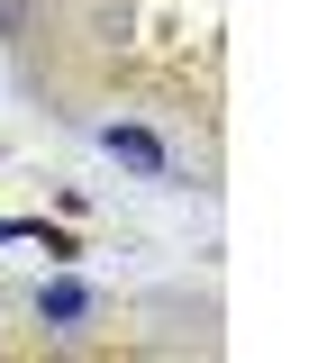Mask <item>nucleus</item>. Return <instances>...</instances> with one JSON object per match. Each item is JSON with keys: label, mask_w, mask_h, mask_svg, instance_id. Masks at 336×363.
<instances>
[{"label": "nucleus", "mask_w": 336, "mask_h": 363, "mask_svg": "<svg viewBox=\"0 0 336 363\" xmlns=\"http://www.w3.org/2000/svg\"><path fill=\"white\" fill-rule=\"evenodd\" d=\"M109 155H118V164H137V173H173V164H164V145H155L145 128H109Z\"/></svg>", "instance_id": "1"}, {"label": "nucleus", "mask_w": 336, "mask_h": 363, "mask_svg": "<svg viewBox=\"0 0 336 363\" xmlns=\"http://www.w3.org/2000/svg\"><path fill=\"white\" fill-rule=\"evenodd\" d=\"M37 309H46L55 327H73V318L91 309V300H82V281H55V291H46V300H37Z\"/></svg>", "instance_id": "2"}, {"label": "nucleus", "mask_w": 336, "mask_h": 363, "mask_svg": "<svg viewBox=\"0 0 336 363\" xmlns=\"http://www.w3.org/2000/svg\"><path fill=\"white\" fill-rule=\"evenodd\" d=\"M0 28L18 37V28H28V0H0Z\"/></svg>", "instance_id": "3"}]
</instances>
